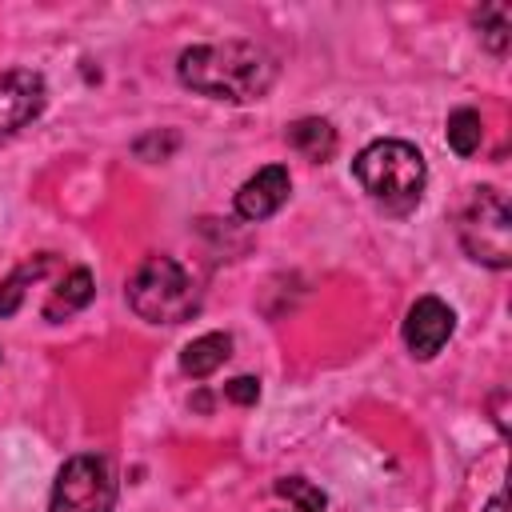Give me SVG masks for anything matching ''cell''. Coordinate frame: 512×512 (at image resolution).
Segmentation results:
<instances>
[{"mask_svg":"<svg viewBox=\"0 0 512 512\" xmlns=\"http://www.w3.org/2000/svg\"><path fill=\"white\" fill-rule=\"evenodd\" d=\"M176 76L184 88L228 100L252 104L276 80V56L256 40H220V44H192L176 60Z\"/></svg>","mask_w":512,"mask_h":512,"instance_id":"cell-1","label":"cell"},{"mask_svg":"<svg viewBox=\"0 0 512 512\" xmlns=\"http://www.w3.org/2000/svg\"><path fill=\"white\" fill-rule=\"evenodd\" d=\"M352 172H356L360 188L388 212L416 208L424 196V180H428V164H424L420 148L408 140H372L352 160Z\"/></svg>","mask_w":512,"mask_h":512,"instance_id":"cell-2","label":"cell"},{"mask_svg":"<svg viewBox=\"0 0 512 512\" xmlns=\"http://www.w3.org/2000/svg\"><path fill=\"white\" fill-rule=\"evenodd\" d=\"M128 308L148 324H184L200 308V288L192 272L172 256H148L128 276Z\"/></svg>","mask_w":512,"mask_h":512,"instance_id":"cell-3","label":"cell"},{"mask_svg":"<svg viewBox=\"0 0 512 512\" xmlns=\"http://www.w3.org/2000/svg\"><path fill=\"white\" fill-rule=\"evenodd\" d=\"M460 248L488 268L512 264V208L500 188H472L468 204L456 216Z\"/></svg>","mask_w":512,"mask_h":512,"instance_id":"cell-4","label":"cell"},{"mask_svg":"<svg viewBox=\"0 0 512 512\" xmlns=\"http://www.w3.org/2000/svg\"><path fill=\"white\" fill-rule=\"evenodd\" d=\"M116 508V472L108 456L80 452L64 460L52 484L48 512H112Z\"/></svg>","mask_w":512,"mask_h":512,"instance_id":"cell-5","label":"cell"},{"mask_svg":"<svg viewBox=\"0 0 512 512\" xmlns=\"http://www.w3.org/2000/svg\"><path fill=\"white\" fill-rule=\"evenodd\" d=\"M48 104V84L40 72L32 68H16L0 76V136L20 132L24 124H32Z\"/></svg>","mask_w":512,"mask_h":512,"instance_id":"cell-6","label":"cell"},{"mask_svg":"<svg viewBox=\"0 0 512 512\" xmlns=\"http://www.w3.org/2000/svg\"><path fill=\"white\" fill-rule=\"evenodd\" d=\"M456 332V312L440 296H420L404 316V344L416 360H432Z\"/></svg>","mask_w":512,"mask_h":512,"instance_id":"cell-7","label":"cell"},{"mask_svg":"<svg viewBox=\"0 0 512 512\" xmlns=\"http://www.w3.org/2000/svg\"><path fill=\"white\" fill-rule=\"evenodd\" d=\"M288 192H292L288 168L284 164H268V168H260L256 176H248L236 188V200L232 204H236V216L240 220H268V216H276L284 208Z\"/></svg>","mask_w":512,"mask_h":512,"instance_id":"cell-8","label":"cell"},{"mask_svg":"<svg viewBox=\"0 0 512 512\" xmlns=\"http://www.w3.org/2000/svg\"><path fill=\"white\" fill-rule=\"evenodd\" d=\"M228 356H232V336H228V332H204V336H196L192 344H184L180 368H184V376L204 380V376H212Z\"/></svg>","mask_w":512,"mask_h":512,"instance_id":"cell-9","label":"cell"},{"mask_svg":"<svg viewBox=\"0 0 512 512\" xmlns=\"http://www.w3.org/2000/svg\"><path fill=\"white\" fill-rule=\"evenodd\" d=\"M92 292H96V280H92V272L88 268H72L56 288H52V296H48V304H44V320H52V324H60L64 316H72V312H80L88 300H92Z\"/></svg>","mask_w":512,"mask_h":512,"instance_id":"cell-10","label":"cell"},{"mask_svg":"<svg viewBox=\"0 0 512 512\" xmlns=\"http://www.w3.org/2000/svg\"><path fill=\"white\" fill-rule=\"evenodd\" d=\"M288 144H292L296 152H304L308 160L324 164V160H332V152H336V128H332L328 120H320V116H304V120L288 124Z\"/></svg>","mask_w":512,"mask_h":512,"instance_id":"cell-11","label":"cell"},{"mask_svg":"<svg viewBox=\"0 0 512 512\" xmlns=\"http://www.w3.org/2000/svg\"><path fill=\"white\" fill-rule=\"evenodd\" d=\"M52 268V252H40L36 260H24L4 284H0V320L4 316H12L16 308H20V296H24V284H32V280H40L44 272Z\"/></svg>","mask_w":512,"mask_h":512,"instance_id":"cell-12","label":"cell"},{"mask_svg":"<svg viewBox=\"0 0 512 512\" xmlns=\"http://www.w3.org/2000/svg\"><path fill=\"white\" fill-rule=\"evenodd\" d=\"M448 148L456 152V156H472L476 148H480V140H484V120H480V112L476 108H456L452 116H448Z\"/></svg>","mask_w":512,"mask_h":512,"instance_id":"cell-13","label":"cell"},{"mask_svg":"<svg viewBox=\"0 0 512 512\" xmlns=\"http://www.w3.org/2000/svg\"><path fill=\"white\" fill-rule=\"evenodd\" d=\"M476 28H480V40L488 52L504 56L508 52V40H512V12L504 4H484L476 12Z\"/></svg>","mask_w":512,"mask_h":512,"instance_id":"cell-14","label":"cell"},{"mask_svg":"<svg viewBox=\"0 0 512 512\" xmlns=\"http://www.w3.org/2000/svg\"><path fill=\"white\" fill-rule=\"evenodd\" d=\"M272 492L292 504L288 512H324V508H328V496H324L316 484H308L304 476H284V480L272 484Z\"/></svg>","mask_w":512,"mask_h":512,"instance_id":"cell-15","label":"cell"},{"mask_svg":"<svg viewBox=\"0 0 512 512\" xmlns=\"http://www.w3.org/2000/svg\"><path fill=\"white\" fill-rule=\"evenodd\" d=\"M224 396H228L232 404H244V408H248V404L260 400V380H256V376H236V380L224 384Z\"/></svg>","mask_w":512,"mask_h":512,"instance_id":"cell-16","label":"cell"},{"mask_svg":"<svg viewBox=\"0 0 512 512\" xmlns=\"http://www.w3.org/2000/svg\"><path fill=\"white\" fill-rule=\"evenodd\" d=\"M484 512H508V496H504V492H496V496L484 504Z\"/></svg>","mask_w":512,"mask_h":512,"instance_id":"cell-17","label":"cell"}]
</instances>
